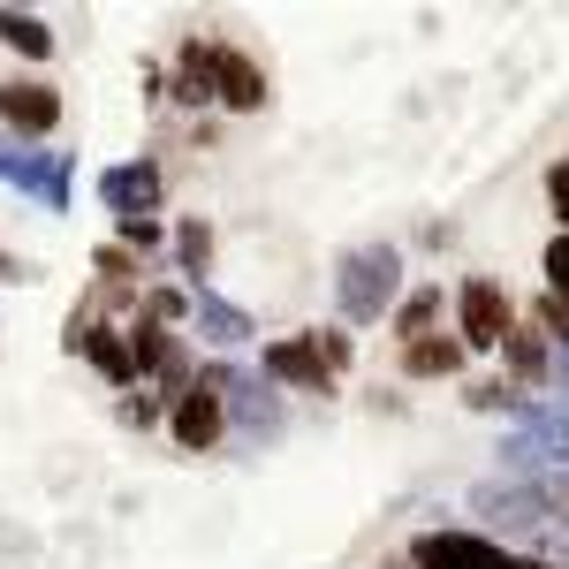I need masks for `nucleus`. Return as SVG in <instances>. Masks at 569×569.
Wrapping results in <instances>:
<instances>
[{"label": "nucleus", "instance_id": "obj_1", "mask_svg": "<svg viewBox=\"0 0 569 569\" xmlns=\"http://www.w3.org/2000/svg\"><path fill=\"white\" fill-rule=\"evenodd\" d=\"M395 297H402V251L395 243H350L335 259V305L350 327H372L380 311H395Z\"/></svg>", "mask_w": 569, "mask_h": 569}, {"label": "nucleus", "instance_id": "obj_2", "mask_svg": "<svg viewBox=\"0 0 569 569\" xmlns=\"http://www.w3.org/2000/svg\"><path fill=\"white\" fill-rule=\"evenodd\" d=\"M342 365H350V335H281L273 350H266V380H281V388H305V395H327L342 380Z\"/></svg>", "mask_w": 569, "mask_h": 569}, {"label": "nucleus", "instance_id": "obj_3", "mask_svg": "<svg viewBox=\"0 0 569 569\" xmlns=\"http://www.w3.org/2000/svg\"><path fill=\"white\" fill-rule=\"evenodd\" d=\"M402 562L410 569H547L517 547H501V539H479V531H426Z\"/></svg>", "mask_w": 569, "mask_h": 569}, {"label": "nucleus", "instance_id": "obj_4", "mask_svg": "<svg viewBox=\"0 0 569 569\" xmlns=\"http://www.w3.org/2000/svg\"><path fill=\"white\" fill-rule=\"evenodd\" d=\"M0 182L31 190V198H46L61 213L69 206V152H23L16 137H0Z\"/></svg>", "mask_w": 569, "mask_h": 569}, {"label": "nucleus", "instance_id": "obj_5", "mask_svg": "<svg viewBox=\"0 0 569 569\" xmlns=\"http://www.w3.org/2000/svg\"><path fill=\"white\" fill-rule=\"evenodd\" d=\"M456 327H463V350H501V335L517 327V311H509V297L493 281H463L456 289Z\"/></svg>", "mask_w": 569, "mask_h": 569}, {"label": "nucleus", "instance_id": "obj_6", "mask_svg": "<svg viewBox=\"0 0 569 569\" xmlns=\"http://www.w3.org/2000/svg\"><path fill=\"white\" fill-rule=\"evenodd\" d=\"M168 426H176V440L190 448V456H206V448L228 433V402H220L206 380H190V388L176 395V410H168Z\"/></svg>", "mask_w": 569, "mask_h": 569}, {"label": "nucleus", "instance_id": "obj_7", "mask_svg": "<svg viewBox=\"0 0 569 569\" xmlns=\"http://www.w3.org/2000/svg\"><path fill=\"white\" fill-rule=\"evenodd\" d=\"M99 198L114 220H152L160 213V168L152 160H130V168H107L99 176Z\"/></svg>", "mask_w": 569, "mask_h": 569}, {"label": "nucleus", "instance_id": "obj_8", "mask_svg": "<svg viewBox=\"0 0 569 569\" xmlns=\"http://www.w3.org/2000/svg\"><path fill=\"white\" fill-rule=\"evenodd\" d=\"M213 99L236 107V114H259L266 107V69L251 53H236V46H213Z\"/></svg>", "mask_w": 569, "mask_h": 569}, {"label": "nucleus", "instance_id": "obj_9", "mask_svg": "<svg viewBox=\"0 0 569 569\" xmlns=\"http://www.w3.org/2000/svg\"><path fill=\"white\" fill-rule=\"evenodd\" d=\"M206 388H228V395H236V426H243L251 440H273V433H281V402H273L251 372H228V365H220V372H206Z\"/></svg>", "mask_w": 569, "mask_h": 569}, {"label": "nucleus", "instance_id": "obj_10", "mask_svg": "<svg viewBox=\"0 0 569 569\" xmlns=\"http://www.w3.org/2000/svg\"><path fill=\"white\" fill-rule=\"evenodd\" d=\"M0 122L16 137H46L61 122V91L53 84H0Z\"/></svg>", "mask_w": 569, "mask_h": 569}, {"label": "nucleus", "instance_id": "obj_11", "mask_svg": "<svg viewBox=\"0 0 569 569\" xmlns=\"http://www.w3.org/2000/svg\"><path fill=\"white\" fill-rule=\"evenodd\" d=\"M190 319H198V335H206V342H220V350H236V342H251V335H259V327H251V311L228 305V297H213L206 281L190 289Z\"/></svg>", "mask_w": 569, "mask_h": 569}, {"label": "nucleus", "instance_id": "obj_12", "mask_svg": "<svg viewBox=\"0 0 569 569\" xmlns=\"http://www.w3.org/2000/svg\"><path fill=\"white\" fill-rule=\"evenodd\" d=\"M69 350H84L91 365H99V372L114 380V388H130V380H137V365H130V342H122L114 327H69Z\"/></svg>", "mask_w": 569, "mask_h": 569}, {"label": "nucleus", "instance_id": "obj_13", "mask_svg": "<svg viewBox=\"0 0 569 569\" xmlns=\"http://www.w3.org/2000/svg\"><path fill=\"white\" fill-rule=\"evenodd\" d=\"M168 99H182V107H206V99H213V46H182L176 53V91H168Z\"/></svg>", "mask_w": 569, "mask_h": 569}, {"label": "nucleus", "instance_id": "obj_14", "mask_svg": "<svg viewBox=\"0 0 569 569\" xmlns=\"http://www.w3.org/2000/svg\"><path fill=\"white\" fill-rule=\"evenodd\" d=\"M501 357H509V372H517V380H547L555 342H547L539 327H509V335H501Z\"/></svg>", "mask_w": 569, "mask_h": 569}, {"label": "nucleus", "instance_id": "obj_15", "mask_svg": "<svg viewBox=\"0 0 569 569\" xmlns=\"http://www.w3.org/2000/svg\"><path fill=\"white\" fill-rule=\"evenodd\" d=\"M402 372H410V380H448V372H463V342H433V335H426V342L402 350Z\"/></svg>", "mask_w": 569, "mask_h": 569}, {"label": "nucleus", "instance_id": "obj_16", "mask_svg": "<svg viewBox=\"0 0 569 569\" xmlns=\"http://www.w3.org/2000/svg\"><path fill=\"white\" fill-rule=\"evenodd\" d=\"M433 319H440V289H410V297H395V335H402V350L426 342Z\"/></svg>", "mask_w": 569, "mask_h": 569}, {"label": "nucleus", "instance_id": "obj_17", "mask_svg": "<svg viewBox=\"0 0 569 569\" xmlns=\"http://www.w3.org/2000/svg\"><path fill=\"white\" fill-rule=\"evenodd\" d=\"M0 39L16 46V53H31V61L53 53V31H46V16H31V8H0Z\"/></svg>", "mask_w": 569, "mask_h": 569}, {"label": "nucleus", "instance_id": "obj_18", "mask_svg": "<svg viewBox=\"0 0 569 569\" xmlns=\"http://www.w3.org/2000/svg\"><path fill=\"white\" fill-rule=\"evenodd\" d=\"M176 266L190 273V289H198V273L213 266V228L206 220H176Z\"/></svg>", "mask_w": 569, "mask_h": 569}, {"label": "nucleus", "instance_id": "obj_19", "mask_svg": "<svg viewBox=\"0 0 569 569\" xmlns=\"http://www.w3.org/2000/svg\"><path fill=\"white\" fill-rule=\"evenodd\" d=\"M463 402H471V410H509V418H525V410H531V395H525V388H509V380H479V388L463 395Z\"/></svg>", "mask_w": 569, "mask_h": 569}, {"label": "nucleus", "instance_id": "obj_20", "mask_svg": "<svg viewBox=\"0 0 569 569\" xmlns=\"http://www.w3.org/2000/svg\"><path fill=\"white\" fill-rule=\"evenodd\" d=\"M531 493H539V509H547V525H569V471H539V479H525Z\"/></svg>", "mask_w": 569, "mask_h": 569}, {"label": "nucleus", "instance_id": "obj_21", "mask_svg": "<svg viewBox=\"0 0 569 569\" xmlns=\"http://www.w3.org/2000/svg\"><path fill=\"white\" fill-rule=\"evenodd\" d=\"M531 327H539V335H555V350H569V297H555V289H547Z\"/></svg>", "mask_w": 569, "mask_h": 569}, {"label": "nucleus", "instance_id": "obj_22", "mask_svg": "<svg viewBox=\"0 0 569 569\" xmlns=\"http://www.w3.org/2000/svg\"><path fill=\"white\" fill-rule=\"evenodd\" d=\"M547 206H555V220H562V236H569V160L547 168Z\"/></svg>", "mask_w": 569, "mask_h": 569}, {"label": "nucleus", "instance_id": "obj_23", "mask_svg": "<svg viewBox=\"0 0 569 569\" xmlns=\"http://www.w3.org/2000/svg\"><path fill=\"white\" fill-rule=\"evenodd\" d=\"M547 289H555V297H569V236H555V243H547Z\"/></svg>", "mask_w": 569, "mask_h": 569}, {"label": "nucleus", "instance_id": "obj_24", "mask_svg": "<svg viewBox=\"0 0 569 569\" xmlns=\"http://www.w3.org/2000/svg\"><path fill=\"white\" fill-rule=\"evenodd\" d=\"M152 418H160L152 395H122V426H152Z\"/></svg>", "mask_w": 569, "mask_h": 569}, {"label": "nucleus", "instance_id": "obj_25", "mask_svg": "<svg viewBox=\"0 0 569 569\" xmlns=\"http://www.w3.org/2000/svg\"><path fill=\"white\" fill-rule=\"evenodd\" d=\"M122 243H137V251L160 243V220H122Z\"/></svg>", "mask_w": 569, "mask_h": 569}, {"label": "nucleus", "instance_id": "obj_26", "mask_svg": "<svg viewBox=\"0 0 569 569\" xmlns=\"http://www.w3.org/2000/svg\"><path fill=\"white\" fill-rule=\"evenodd\" d=\"M547 380H555V388H569V350H555V357H547Z\"/></svg>", "mask_w": 569, "mask_h": 569}, {"label": "nucleus", "instance_id": "obj_27", "mask_svg": "<svg viewBox=\"0 0 569 569\" xmlns=\"http://www.w3.org/2000/svg\"><path fill=\"white\" fill-rule=\"evenodd\" d=\"M380 569H410V562H380Z\"/></svg>", "mask_w": 569, "mask_h": 569}]
</instances>
